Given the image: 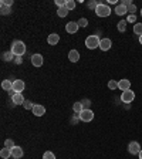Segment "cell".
Wrapping results in <instances>:
<instances>
[{
    "label": "cell",
    "mask_w": 142,
    "mask_h": 159,
    "mask_svg": "<svg viewBox=\"0 0 142 159\" xmlns=\"http://www.w3.org/2000/svg\"><path fill=\"white\" fill-rule=\"evenodd\" d=\"M135 20H136V16H135V14H129V16H128V19H127V23H134Z\"/></svg>",
    "instance_id": "obj_36"
},
{
    "label": "cell",
    "mask_w": 142,
    "mask_h": 159,
    "mask_svg": "<svg viewBox=\"0 0 142 159\" xmlns=\"http://www.w3.org/2000/svg\"><path fill=\"white\" fill-rule=\"evenodd\" d=\"M11 158H14V159L23 158V149L20 148V146H14V148H11Z\"/></svg>",
    "instance_id": "obj_14"
},
{
    "label": "cell",
    "mask_w": 142,
    "mask_h": 159,
    "mask_svg": "<svg viewBox=\"0 0 142 159\" xmlns=\"http://www.w3.org/2000/svg\"><path fill=\"white\" fill-rule=\"evenodd\" d=\"M128 152H129L131 155H138L139 152H141V145H139L138 142L132 141V142H129V145H128Z\"/></svg>",
    "instance_id": "obj_6"
},
{
    "label": "cell",
    "mask_w": 142,
    "mask_h": 159,
    "mask_svg": "<svg viewBox=\"0 0 142 159\" xmlns=\"http://www.w3.org/2000/svg\"><path fill=\"white\" fill-rule=\"evenodd\" d=\"M2 6V14L6 16V14H10L11 13V9L9 7V6H4V4H0Z\"/></svg>",
    "instance_id": "obj_25"
},
{
    "label": "cell",
    "mask_w": 142,
    "mask_h": 159,
    "mask_svg": "<svg viewBox=\"0 0 142 159\" xmlns=\"http://www.w3.org/2000/svg\"><path fill=\"white\" fill-rule=\"evenodd\" d=\"M73 109H74L75 114H81L82 109H84V108H82L81 101H80V102H74V105H73Z\"/></svg>",
    "instance_id": "obj_21"
},
{
    "label": "cell",
    "mask_w": 142,
    "mask_h": 159,
    "mask_svg": "<svg viewBox=\"0 0 142 159\" xmlns=\"http://www.w3.org/2000/svg\"><path fill=\"white\" fill-rule=\"evenodd\" d=\"M31 111H33V114L36 115V117H43V115L45 114V108L43 107V105H40V104H36Z\"/></svg>",
    "instance_id": "obj_11"
},
{
    "label": "cell",
    "mask_w": 142,
    "mask_h": 159,
    "mask_svg": "<svg viewBox=\"0 0 142 159\" xmlns=\"http://www.w3.org/2000/svg\"><path fill=\"white\" fill-rule=\"evenodd\" d=\"M77 23H78V26H80V27H87V26H88V20L84 19V17H82V19H80Z\"/></svg>",
    "instance_id": "obj_33"
},
{
    "label": "cell",
    "mask_w": 142,
    "mask_h": 159,
    "mask_svg": "<svg viewBox=\"0 0 142 159\" xmlns=\"http://www.w3.org/2000/svg\"><path fill=\"white\" fill-rule=\"evenodd\" d=\"M78 29H80V26L77 22H70V23H67V26H65V31H67L68 34H75L78 31Z\"/></svg>",
    "instance_id": "obj_7"
},
{
    "label": "cell",
    "mask_w": 142,
    "mask_h": 159,
    "mask_svg": "<svg viewBox=\"0 0 142 159\" xmlns=\"http://www.w3.org/2000/svg\"><path fill=\"white\" fill-rule=\"evenodd\" d=\"M114 11H115L118 16H124V14H127V13H128L127 7H125V6H122L121 3L116 4V7H115V10H114Z\"/></svg>",
    "instance_id": "obj_17"
},
{
    "label": "cell",
    "mask_w": 142,
    "mask_h": 159,
    "mask_svg": "<svg viewBox=\"0 0 142 159\" xmlns=\"http://www.w3.org/2000/svg\"><path fill=\"white\" fill-rule=\"evenodd\" d=\"M2 88L9 93L10 89H13V81H10V80H3V82H2Z\"/></svg>",
    "instance_id": "obj_18"
},
{
    "label": "cell",
    "mask_w": 142,
    "mask_h": 159,
    "mask_svg": "<svg viewBox=\"0 0 142 159\" xmlns=\"http://www.w3.org/2000/svg\"><path fill=\"white\" fill-rule=\"evenodd\" d=\"M34 105H36V104H33L30 100H26V101H24V104H23V107L26 108V109H33Z\"/></svg>",
    "instance_id": "obj_27"
},
{
    "label": "cell",
    "mask_w": 142,
    "mask_h": 159,
    "mask_svg": "<svg viewBox=\"0 0 142 159\" xmlns=\"http://www.w3.org/2000/svg\"><path fill=\"white\" fill-rule=\"evenodd\" d=\"M95 13H97V16H100V17H108V16L111 14V9H109L107 4L100 3L97 6V9H95Z\"/></svg>",
    "instance_id": "obj_3"
},
{
    "label": "cell",
    "mask_w": 142,
    "mask_h": 159,
    "mask_svg": "<svg viewBox=\"0 0 142 159\" xmlns=\"http://www.w3.org/2000/svg\"><path fill=\"white\" fill-rule=\"evenodd\" d=\"M68 11H70V10L64 6V7H58V9H57V14H58V17H65V16L68 14Z\"/></svg>",
    "instance_id": "obj_20"
},
{
    "label": "cell",
    "mask_w": 142,
    "mask_h": 159,
    "mask_svg": "<svg viewBox=\"0 0 142 159\" xmlns=\"http://www.w3.org/2000/svg\"><path fill=\"white\" fill-rule=\"evenodd\" d=\"M16 57H22L24 53H26V44L23 43V41H13V44H11V50H10Z\"/></svg>",
    "instance_id": "obj_1"
},
{
    "label": "cell",
    "mask_w": 142,
    "mask_h": 159,
    "mask_svg": "<svg viewBox=\"0 0 142 159\" xmlns=\"http://www.w3.org/2000/svg\"><path fill=\"white\" fill-rule=\"evenodd\" d=\"M100 43H101V40H100V37H98L97 34L88 36V37L85 38V47L90 48V50H94V48L100 47Z\"/></svg>",
    "instance_id": "obj_2"
},
{
    "label": "cell",
    "mask_w": 142,
    "mask_h": 159,
    "mask_svg": "<svg viewBox=\"0 0 142 159\" xmlns=\"http://www.w3.org/2000/svg\"><path fill=\"white\" fill-rule=\"evenodd\" d=\"M111 46H112L111 38H102L101 43H100V48H101L102 51H108L109 48H111Z\"/></svg>",
    "instance_id": "obj_12"
},
{
    "label": "cell",
    "mask_w": 142,
    "mask_h": 159,
    "mask_svg": "<svg viewBox=\"0 0 142 159\" xmlns=\"http://www.w3.org/2000/svg\"><path fill=\"white\" fill-rule=\"evenodd\" d=\"M138 156H139V159H142V149H141V152L138 153Z\"/></svg>",
    "instance_id": "obj_39"
},
{
    "label": "cell",
    "mask_w": 142,
    "mask_h": 159,
    "mask_svg": "<svg viewBox=\"0 0 142 159\" xmlns=\"http://www.w3.org/2000/svg\"><path fill=\"white\" fill-rule=\"evenodd\" d=\"M68 58H70L71 63H77L80 60V53L77 51V50H71V51L68 53Z\"/></svg>",
    "instance_id": "obj_16"
},
{
    "label": "cell",
    "mask_w": 142,
    "mask_h": 159,
    "mask_svg": "<svg viewBox=\"0 0 142 159\" xmlns=\"http://www.w3.org/2000/svg\"><path fill=\"white\" fill-rule=\"evenodd\" d=\"M0 156H2L3 159L11 158V149H10V148H6V146H4V148L0 151Z\"/></svg>",
    "instance_id": "obj_19"
},
{
    "label": "cell",
    "mask_w": 142,
    "mask_h": 159,
    "mask_svg": "<svg viewBox=\"0 0 142 159\" xmlns=\"http://www.w3.org/2000/svg\"><path fill=\"white\" fill-rule=\"evenodd\" d=\"M65 7H67L68 10H74V9H75V2H74V0H67Z\"/></svg>",
    "instance_id": "obj_28"
},
{
    "label": "cell",
    "mask_w": 142,
    "mask_h": 159,
    "mask_svg": "<svg viewBox=\"0 0 142 159\" xmlns=\"http://www.w3.org/2000/svg\"><path fill=\"white\" fill-rule=\"evenodd\" d=\"M13 58H16V56L11 51H6L3 54V60H4V61H11Z\"/></svg>",
    "instance_id": "obj_22"
},
{
    "label": "cell",
    "mask_w": 142,
    "mask_h": 159,
    "mask_svg": "<svg viewBox=\"0 0 142 159\" xmlns=\"http://www.w3.org/2000/svg\"><path fill=\"white\" fill-rule=\"evenodd\" d=\"M43 63H44V58H43L41 54H33V56H31V64H33L34 67H41Z\"/></svg>",
    "instance_id": "obj_9"
},
{
    "label": "cell",
    "mask_w": 142,
    "mask_h": 159,
    "mask_svg": "<svg viewBox=\"0 0 142 159\" xmlns=\"http://www.w3.org/2000/svg\"><path fill=\"white\" fill-rule=\"evenodd\" d=\"M141 16H142V9H141Z\"/></svg>",
    "instance_id": "obj_41"
},
{
    "label": "cell",
    "mask_w": 142,
    "mask_h": 159,
    "mask_svg": "<svg viewBox=\"0 0 142 159\" xmlns=\"http://www.w3.org/2000/svg\"><path fill=\"white\" fill-rule=\"evenodd\" d=\"M81 104H82V108H84V109H90V107H91V101L90 100H82L81 101Z\"/></svg>",
    "instance_id": "obj_29"
},
{
    "label": "cell",
    "mask_w": 142,
    "mask_h": 159,
    "mask_svg": "<svg viewBox=\"0 0 142 159\" xmlns=\"http://www.w3.org/2000/svg\"><path fill=\"white\" fill-rule=\"evenodd\" d=\"M118 88H120L121 91L131 89V81H129V80H121V81H118Z\"/></svg>",
    "instance_id": "obj_13"
},
{
    "label": "cell",
    "mask_w": 142,
    "mask_h": 159,
    "mask_svg": "<svg viewBox=\"0 0 142 159\" xmlns=\"http://www.w3.org/2000/svg\"><path fill=\"white\" fill-rule=\"evenodd\" d=\"M0 4H4V6H9V7H10L11 4H13V0H3Z\"/></svg>",
    "instance_id": "obj_37"
},
{
    "label": "cell",
    "mask_w": 142,
    "mask_h": 159,
    "mask_svg": "<svg viewBox=\"0 0 142 159\" xmlns=\"http://www.w3.org/2000/svg\"><path fill=\"white\" fill-rule=\"evenodd\" d=\"M135 100V93L131 91V89H128V91H122L121 94V101L125 104H131L132 101Z\"/></svg>",
    "instance_id": "obj_4"
},
{
    "label": "cell",
    "mask_w": 142,
    "mask_h": 159,
    "mask_svg": "<svg viewBox=\"0 0 142 159\" xmlns=\"http://www.w3.org/2000/svg\"><path fill=\"white\" fill-rule=\"evenodd\" d=\"M108 88L109 89H116L118 88V82H116L115 80H111V81L108 82Z\"/></svg>",
    "instance_id": "obj_30"
},
{
    "label": "cell",
    "mask_w": 142,
    "mask_h": 159,
    "mask_svg": "<svg viewBox=\"0 0 142 159\" xmlns=\"http://www.w3.org/2000/svg\"><path fill=\"white\" fill-rule=\"evenodd\" d=\"M134 33L135 34H138L139 37L142 36V23H136L134 26Z\"/></svg>",
    "instance_id": "obj_23"
},
{
    "label": "cell",
    "mask_w": 142,
    "mask_h": 159,
    "mask_svg": "<svg viewBox=\"0 0 142 159\" xmlns=\"http://www.w3.org/2000/svg\"><path fill=\"white\" fill-rule=\"evenodd\" d=\"M127 10H128V13H129V14H135V11H136V6L132 3V4H129V6L127 7Z\"/></svg>",
    "instance_id": "obj_31"
},
{
    "label": "cell",
    "mask_w": 142,
    "mask_h": 159,
    "mask_svg": "<svg viewBox=\"0 0 142 159\" xmlns=\"http://www.w3.org/2000/svg\"><path fill=\"white\" fill-rule=\"evenodd\" d=\"M65 3H67V0H56V4L58 6V7H64Z\"/></svg>",
    "instance_id": "obj_35"
},
{
    "label": "cell",
    "mask_w": 142,
    "mask_h": 159,
    "mask_svg": "<svg viewBox=\"0 0 142 159\" xmlns=\"http://www.w3.org/2000/svg\"><path fill=\"white\" fill-rule=\"evenodd\" d=\"M47 41H49V44L50 46H56L58 41H60V36L57 33H53L49 36V38H47Z\"/></svg>",
    "instance_id": "obj_15"
},
{
    "label": "cell",
    "mask_w": 142,
    "mask_h": 159,
    "mask_svg": "<svg viewBox=\"0 0 142 159\" xmlns=\"http://www.w3.org/2000/svg\"><path fill=\"white\" fill-rule=\"evenodd\" d=\"M24 88H26V84H24L23 80H14V81H13V91H16V93H22Z\"/></svg>",
    "instance_id": "obj_8"
},
{
    "label": "cell",
    "mask_w": 142,
    "mask_h": 159,
    "mask_svg": "<svg viewBox=\"0 0 142 159\" xmlns=\"http://www.w3.org/2000/svg\"><path fill=\"white\" fill-rule=\"evenodd\" d=\"M14 63H16V64H22V63H23V58H22V57H16V58H14Z\"/></svg>",
    "instance_id": "obj_38"
},
{
    "label": "cell",
    "mask_w": 142,
    "mask_h": 159,
    "mask_svg": "<svg viewBox=\"0 0 142 159\" xmlns=\"http://www.w3.org/2000/svg\"><path fill=\"white\" fill-rule=\"evenodd\" d=\"M11 101H13V104H14V105H23L26 100H24V97H23L22 93H16L14 95L11 97Z\"/></svg>",
    "instance_id": "obj_10"
},
{
    "label": "cell",
    "mask_w": 142,
    "mask_h": 159,
    "mask_svg": "<svg viewBox=\"0 0 142 159\" xmlns=\"http://www.w3.org/2000/svg\"><path fill=\"white\" fill-rule=\"evenodd\" d=\"M43 159H56V155L51 151H45L44 155H43Z\"/></svg>",
    "instance_id": "obj_26"
},
{
    "label": "cell",
    "mask_w": 142,
    "mask_h": 159,
    "mask_svg": "<svg viewBox=\"0 0 142 159\" xmlns=\"http://www.w3.org/2000/svg\"><path fill=\"white\" fill-rule=\"evenodd\" d=\"M139 43H141V44H142V36H141V37H139Z\"/></svg>",
    "instance_id": "obj_40"
},
{
    "label": "cell",
    "mask_w": 142,
    "mask_h": 159,
    "mask_svg": "<svg viewBox=\"0 0 142 159\" xmlns=\"http://www.w3.org/2000/svg\"><path fill=\"white\" fill-rule=\"evenodd\" d=\"M116 27H118V31H121V33H124V31L127 30V22H124V20H122V22H120V23H118V26H116Z\"/></svg>",
    "instance_id": "obj_24"
},
{
    "label": "cell",
    "mask_w": 142,
    "mask_h": 159,
    "mask_svg": "<svg viewBox=\"0 0 142 159\" xmlns=\"http://www.w3.org/2000/svg\"><path fill=\"white\" fill-rule=\"evenodd\" d=\"M78 115H80V119L84 122H90V121H93V118H94V112L91 111V109H82V112Z\"/></svg>",
    "instance_id": "obj_5"
},
{
    "label": "cell",
    "mask_w": 142,
    "mask_h": 159,
    "mask_svg": "<svg viewBox=\"0 0 142 159\" xmlns=\"http://www.w3.org/2000/svg\"><path fill=\"white\" fill-rule=\"evenodd\" d=\"M4 146L6 148H14L16 145H14V142H13V139H6V142H4Z\"/></svg>",
    "instance_id": "obj_32"
},
{
    "label": "cell",
    "mask_w": 142,
    "mask_h": 159,
    "mask_svg": "<svg viewBox=\"0 0 142 159\" xmlns=\"http://www.w3.org/2000/svg\"><path fill=\"white\" fill-rule=\"evenodd\" d=\"M98 2H95V0H93V2H88V9H91V10H95L98 6Z\"/></svg>",
    "instance_id": "obj_34"
}]
</instances>
